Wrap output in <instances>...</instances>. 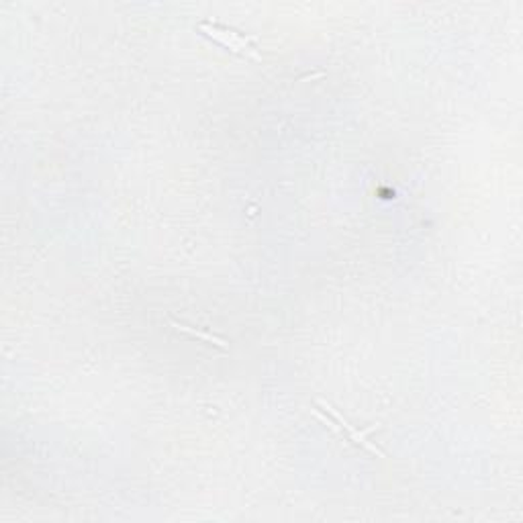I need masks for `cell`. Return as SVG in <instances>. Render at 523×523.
I'll return each instance as SVG.
<instances>
[{
    "mask_svg": "<svg viewBox=\"0 0 523 523\" xmlns=\"http://www.w3.org/2000/svg\"><path fill=\"white\" fill-rule=\"evenodd\" d=\"M317 405L321 407V412L319 409H313V415L319 417L321 421H324L329 430H334L335 433H340V436L344 438H348L354 446H362V448H366L370 454H374L378 458H386V454L383 452L381 448H378L376 444H373V441L368 440V433H373L376 431L378 428H368V430H356L354 425L345 420V417L337 412V409L334 405H329L325 403V401H317Z\"/></svg>",
    "mask_w": 523,
    "mask_h": 523,
    "instance_id": "obj_1",
    "label": "cell"
},
{
    "mask_svg": "<svg viewBox=\"0 0 523 523\" xmlns=\"http://www.w3.org/2000/svg\"><path fill=\"white\" fill-rule=\"evenodd\" d=\"M199 29L203 31L207 37L215 39L217 44H221L223 47H228V50H231V52L247 55V58L262 60L252 47V44L256 42V37L241 35L239 31H236V29H229V27H223V25H211V23H200Z\"/></svg>",
    "mask_w": 523,
    "mask_h": 523,
    "instance_id": "obj_2",
    "label": "cell"
},
{
    "mask_svg": "<svg viewBox=\"0 0 523 523\" xmlns=\"http://www.w3.org/2000/svg\"><path fill=\"white\" fill-rule=\"evenodd\" d=\"M170 324H172L176 329H179V332H182V334H189V335H192V337H197V340H203V342H208V344L217 345V348H221L223 352H229V344L225 342L223 337H219V335L199 332V329L189 327V325H184V324H179V321H170Z\"/></svg>",
    "mask_w": 523,
    "mask_h": 523,
    "instance_id": "obj_3",
    "label": "cell"
}]
</instances>
